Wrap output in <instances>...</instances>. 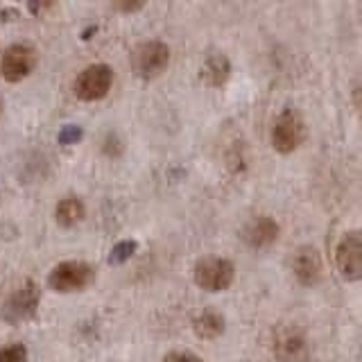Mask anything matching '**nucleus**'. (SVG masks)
<instances>
[{
    "label": "nucleus",
    "instance_id": "obj_1",
    "mask_svg": "<svg viewBox=\"0 0 362 362\" xmlns=\"http://www.w3.org/2000/svg\"><path fill=\"white\" fill-rule=\"evenodd\" d=\"M39 303H41V290L32 279H28L3 301V305H0V320L9 326L30 322L37 315Z\"/></svg>",
    "mask_w": 362,
    "mask_h": 362
},
{
    "label": "nucleus",
    "instance_id": "obj_2",
    "mask_svg": "<svg viewBox=\"0 0 362 362\" xmlns=\"http://www.w3.org/2000/svg\"><path fill=\"white\" fill-rule=\"evenodd\" d=\"M305 134L308 132H305L303 116L294 107H286L272 124L269 141L279 154H292L305 141Z\"/></svg>",
    "mask_w": 362,
    "mask_h": 362
},
{
    "label": "nucleus",
    "instance_id": "obj_3",
    "mask_svg": "<svg viewBox=\"0 0 362 362\" xmlns=\"http://www.w3.org/2000/svg\"><path fill=\"white\" fill-rule=\"evenodd\" d=\"M168 66H170V48L163 41L158 39L143 41L132 50V71L136 77L145 79V82L163 75Z\"/></svg>",
    "mask_w": 362,
    "mask_h": 362
},
{
    "label": "nucleus",
    "instance_id": "obj_4",
    "mask_svg": "<svg viewBox=\"0 0 362 362\" xmlns=\"http://www.w3.org/2000/svg\"><path fill=\"white\" fill-rule=\"evenodd\" d=\"M93 281H95V267L90 263H84V260H64V263L54 265L48 274V286L62 294L82 292Z\"/></svg>",
    "mask_w": 362,
    "mask_h": 362
},
{
    "label": "nucleus",
    "instance_id": "obj_5",
    "mask_svg": "<svg viewBox=\"0 0 362 362\" xmlns=\"http://www.w3.org/2000/svg\"><path fill=\"white\" fill-rule=\"evenodd\" d=\"M192 276L204 292H224L235 279V265L222 256H204L195 263Z\"/></svg>",
    "mask_w": 362,
    "mask_h": 362
},
{
    "label": "nucleus",
    "instance_id": "obj_6",
    "mask_svg": "<svg viewBox=\"0 0 362 362\" xmlns=\"http://www.w3.org/2000/svg\"><path fill=\"white\" fill-rule=\"evenodd\" d=\"M39 64V52L32 43H11L0 54V75L5 82H23Z\"/></svg>",
    "mask_w": 362,
    "mask_h": 362
},
{
    "label": "nucleus",
    "instance_id": "obj_7",
    "mask_svg": "<svg viewBox=\"0 0 362 362\" xmlns=\"http://www.w3.org/2000/svg\"><path fill=\"white\" fill-rule=\"evenodd\" d=\"M113 86V68L109 64L86 66L75 79V95L82 102H98L109 95Z\"/></svg>",
    "mask_w": 362,
    "mask_h": 362
},
{
    "label": "nucleus",
    "instance_id": "obj_8",
    "mask_svg": "<svg viewBox=\"0 0 362 362\" xmlns=\"http://www.w3.org/2000/svg\"><path fill=\"white\" fill-rule=\"evenodd\" d=\"M335 265L342 279L356 283L362 276V235L358 229L346 231L335 247Z\"/></svg>",
    "mask_w": 362,
    "mask_h": 362
},
{
    "label": "nucleus",
    "instance_id": "obj_9",
    "mask_svg": "<svg viewBox=\"0 0 362 362\" xmlns=\"http://www.w3.org/2000/svg\"><path fill=\"white\" fill-rule=\"evenodd\" d=\"M272 349H274L279 362H301L308 356V337L299 326L286 324L276 328Z\"/></svg>",
    "mask_w": 362,
    "mask_h": 362
},
{
    "label": "nucleus",
    "instance_id": "obj_10",
    "mask_svg": "<svg viewBox=\"0 0 362 362\" xmlns=\"http://www.w3.org/2000/svg\"><path fill=\"white\" fill-rule=\"evenodd\" d=\"M292 274L301 286L315 288L322 281L324 274V263L322 254L317 252V247L313 245H301L292 256Z\"/></svg>",
    "mask_w": 362,
    "mask_h": 362
},
{
    "label": "nucleus",
    "instance_id": "obj_11",
    "mask_svg": "<svg viewBox=\"0 0 362 362\" xmlns=\"http://www.w3.org/2000/svg\"><path fill=\"white\" fill-rule=\"evenodd\" d=\"M281 226L274 218L269 215H256L240 229V238L247 247L252 249H267L279 240Z\"/></svg>",
    "mask_w": 362,
    "mask_h": 362
},
{
    "label": "nucleus",
    "instance_id": "obj_12",
    "mask_svg": "<svg viewBox=\"0 0 362 362\" xmlns=\"http://www.w3.org/2000/svg\"><path fill=\"white\" fill-rule=\"evenodd\" d=\"M231 71H233V66H231L229 57H226L224 52H211L202 64L199 77H202L204 84H209L213 88H222L226 82H229Z\"/></svg>",
    "mask_w": 362,
    "mask_h": 362
},
{
    "label": "nucleus",
    "instance_id": "obj_13",
    "mask_svg": "<svg viewBox=\"0 0 362 362\" xmlns=\"http://www.w3.org/2000/svg\"><path fill=\"white\" fill-rule=\"evenodd\" d=\"M84 215H86V206L79 197H64L54 209V220L59 226H64V229L77 226L84 220Z\"/></svg>",
    "mask_w": 362,
    "mask_h": 362
},
{
    "label": "nucleus",
    "instance_id": "obj_14",
    "mask_svg": "<svg viewBox=\"0 0 362 362\" xmlns=\"http://www.w3.org/2000/svg\"><path fill=\"white\" fill-rule=\"evenodd\" d=\"M224 317L215 310H204L192 320V331L202 339H218L224 333Z\"/></svg>",
    "mask_w": 362,
    "mask_h": 362
},
{
    "label": "nucleus",
    "instance_id": "obj_15",
    "mask_svg": "<svg viewBox=\"0 0 362 362\" xmlns=\"http://www.w3.org/2000/svg\"><path fill=\"white\" fill-rule=\"evenodd\" d=\"M139 252V243L136 240H120L111 247L109 252V265H122L127 263V260Z\"/></svg>",
    "mask_w": 362,
    "mask_h": 362
},
{
    "label": "nucleus",
    "instance_id": "obj_16",
    "mask_svg": "<svg viewBox=\"0 0 362 362\" xmlns=\"http://www.w3.org/2000/svg\"><path fill=\"white\" fill-rule=\"evenodd\" d=\"M84 139V129L79 127V124H64L57 134V143L64 145V147H71V145H77L79 141Z\"/></svg>",
    "mask_w": 362,
    "mask_h": 362
},
{
    "label": "nucleus",
    "instance_id": "obj_17",
    "mask_svg": "<svg viewBox=\"0 0 362 362\" xmlns=\"http://www.w3.org/2000/svg\"><path fill=\"white\" fill-rule=\"evenodd\" d=\"M0 362H28V346L25 344H9L0 349Z\"/></svg>",
    "mask_w": 362,
    "mask_h": 362
},
{
    "label": "nucleus",
    "instance_id": "obj_18",
    "mask_svg": "<svg viewBox=\"0 0 362 362\" xmlns=\"http://www.w3.org/2000/svg\"><path fill=\"white\" fill-rule=\"evenodd\" d=\"M102 152H105L107 156H111V158L122 156V152H124V143L118 139V134H107V136H105V143H102Z\"/></svg>",
    "mask_w": 362,
    "mask_h": 362
},
{
    "label": "nucleus",
    "instance_id": "obj_19",
    "mask_svg": "<svg viewBox=\"0 0 362 362\" xmlns=\"http://www.w3.org/2000/svg\"><path fill=\"white\" fill-rule=\"evenodd\" d=\"M163 362H204L199 356L190 354V351H173L163 358Z\"/></svg>",
    "mask_w": 362,
    "mask_h": 362
},
{
    "label": "nucleus",
    "instance_id": "obj_20",
    "mask_svg": "<svg viewBox=\"0 0 362 362\" xmlns=\"http://www.w3.org/2000/svg\"><path fill=\"white\" fill-rule=\"evenodd\" d=\"M113 7L122 11V14H136V11H141L145 7V3H141V0H129V3H116Z\"/></svg>",
    "mask_w": 362,
    "mask_h": 362
},
{
    "label": "nucleus",
    "instance_id": "obj_21",
    "mask_svg": "<svg viewBox=\"0 0 362 362\" xmlns=\"http://www.w3.org/2000/svg\"><path fill=\"white\" fill-rule=\"evenodd\" d=\"M54 7H57V3H28L30 14H34V16L43 14V11H50V9H54Z\"/></svg>",
    "mask_w": 362,
    "mask_h": 362
},
{
    "label": "nucleus",
    "instance_id": "obj_22",
    "mask_svg": "<svg viewBox=\"0 0 362 362\" xmlns=\"http://www.w3.org/2000/svg\"><path fill=\"white\" fill-rule=\"evenodd\" d=\"M95 32H98V28H95V25H93V28H86V30L82 32V41H88L90 37H93Z\"/></svg>",
    "mask_w": 362,
    "mask_h": 362
},
{
    "label": "nucleus",
    "instance_id": "obj_23",
    "mask_svg": "<svg viewBox=\"0 0 362 362\" xmlns=\"http://www.w3.org/2000/svg\"><path fill=\"white\" fill-rule=\"evenodd\" d=\"M0 113H3V102H0Z\"/></svg>",
    "mask_w": 362,
    "mask_h": 362
}]
</instances>
